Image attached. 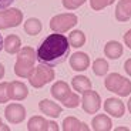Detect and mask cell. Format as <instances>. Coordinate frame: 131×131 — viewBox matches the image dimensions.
<instances>
[{
	"instance_id": "cell-7",
	"label": "cell",
	"mask_w": 131,
	"mask_h": 131,
	"mask_svg": "<svg viewBox=\"0 0 131 131\" xmlns=\"http://www.w3.org/2000/svg\"><path fill=\"white\" fill-rule=\"evenodd\" d=\"M23 21V13L19 9H7L0 12V30L16 27Z\"/></svg>"
},
{
	"instance_id": "cell-1",
	"label": "cell",
	"mask_w": 131,
	"mask_h": 131,
	"mask_svg": "<svg viewBox=\"0 0 131 131\" xmlns=\"http://www.w3.org/2000/svg\"><path fill=\"white\" fill-rule=\"evenodd\" d=\"M70 43L69 39L61 33H53L41 41L36 54L37 60L41 64H46L49 67H56L61 64L67 56L70 54Z\"/></svg>"
},
{
	"instance_id": "cell-14",
	"label": "cell",
	"mask_w": 131,
	"mask_h": 131,
	"mask_svg": "<svg viewBox=\"0 0 131 131\" xmlns=\"http://www.w3.org/2000/svg\"><path fill=\"white\" fill-rule=\"evenodd\" d=\"M115 19L118 21H128L131 19V0H120L115 7Z\"/></svg>"
},
{
	"instance_id": "cell-9",
	"label": "cell",
	"mask_w": 131,
	"mask_h": 131,
	"mask_svg": "<svg viewBox=\"0 0 131 131\" xmlns=\"http://www.w3.org/2000/svg\"><path fill=\"white\" fill-rule=\"evenodd\" d=\"M4 115H6L9 123H12V124H19V123H21L26 118V108L21 104L13 103V104H9L4 108Z\"/></svg>"
},
{
	"instance_id": "cell-28",
	"label": "cell",
	"mask_w": 131,
	"mask_h": 131,
	"mask_svg": "<svg viewBox=\"0 0 131 131\" xmlns=\"http://www.w3.org/2000/svg\"><path fill=\"white\" fill-rule=\"evenodd\" d=\"M124 43H125V46H128L131 49V30H128L124 34Z\"/></svg>"
},
{
	"instance_id": "cell-31",
	"label": "cell",
	"mask_w": 131,
	"mask_h": 131,
	"mask_svg": "<svg viewBox=\"0 0 131 131\" xmlns=\"http://www.w3.org/2000/svg\"><path fill=\"white\" fill-rule=\"evenodd\" d=\"M0 130H9V127L3 125V123H2V118H0Z\"/></svg>"
},
{
	"instance_id": "cell-33",
	"label": "cell",
	"mask_w": 131,
	"mask_h": 131,
	"mask_svg": "<svg viewBox=\"0 0 131 131\" xmlns=\"http://www.w3.org/2000/svg\"><path fill=\"white\" fill-rule=\"evenodd\" d=\"M127 104H128V111L131 113V98H130V100H128V103H127Z\"/></svg>"
},
{
	"instance_id": "cell-25",
	"label": "cell",
	"mask_w": 131,
	"mask_h": 131,
	"mask_svg": "<svg viewBox=\"0 0 131 131\" xmlns=\"http://www.w3.org/2000/svg\"><path fill=\"white\" fill-rule=\"evenodd\" d=\"M85 3V0H63V6L67 10H74L77 7L83 6Z\"/></svg>"
},
{
	"instance_id": "cell-30",
	"label": "cell",
	"mask_w": 131,
	"mask_h": 131,
	"mask_svg": "<svg viewBox=\"0 0 131 131\" xmlns=\"http://www.w3.org/2000/svg\"><path fill=\"white\" fill-rule=\"evenodd\" d=\"M4 77V67H3V64L0 63V80Z\"/></svg>"
},
{
	"instance_id": "cell-11",
	"label": "cell",
	"mask_w": 131,
	"mask_h": 131,
	"mask_svg": "<svg viewBox=\"0 0 131 131\" xmlns=\"http://www.w3.org/2000/svg\"><path fill=\"white\" fill-rule=\"evenodd\" d=\"M7 95H9L10 100H17V101H21L29 95V90H27V85L21 81H12L7 83Z\"/></svg>"
},
{
	"instance_id": "cell-10",
	"label": "cell",
	"mask_w": 131,
	"mask_h": 131,
	"mask_svg": "<svg viewBox=\"0 0 131 131\" xmlns=\"http://www.w3.org/2000/svg\"><path fill=\"white\" fill-rule=\"evenodd\" d=\"M27 130L29 131H47V130L57 131L59 125L54 121H47L46 118L40 117V115H34L27 123Z\"/></svg>"
},
{
	"instance_id": "cell-17",
	"label": "cell",
	"mask_w": 131,
	"mask_h": 131,
	"mask_svg": "<svg viewBox=\"0 0 131 131\" xmlns=\"http://www.w3.org/2000/svg\"><path fill=\"white\" fill-rule=\"evenodd\" d=\"M64 131H89V125L77 120L75 117H66L63 121Z\"/></svg>"
},
{
	"instance_id": "cell-13",
	"label": "cell",
	"mask_w": 131,
	"mask_h": 131,
	"mask_svg": "<svg viewBox=\"0 0 131 131\" xmlns=\"http://www.w3.org/2000/svg\"><path fill=\"white\" fill-rule=\"evenodd\" d=\"M70 66L75 71H84L90 66V57L83 51H77L70 57Z\"/></svg>"
},
{
	"instance_id": "cell-23",
	"label": "cell",
	"mask_w": 131,
	"mask_h": 131,
	"mask_svg": "<svg viewBox=\"0 0 131 131\" xmlns=\"http://www.w3.org/2000/svg\"><path fill=\"white\" fill-rule=\"evenodd\" d=\"M93 71H94L95 75H100V77L105 75L108 71V63L104 59H97L93 63Z\"/></svg>"
},
{
	"instance_id": "cell-19",
	"label": "cell",
	"mask_w": 131,
	"mask_h": 131,
	"mask_svg": "<svg viewBox=\"0 0 131 131\" xmlns=\"http://www.w3.org/2000/svg\"><path fill=\"white\" fill-rule=\"evenodd\" d=\"M20 46H21V40H20L19 36L16 34H10L4 39L3 43V49L6 50L9 54H16V53L20 51Z\"/></svg>"
},
{
	"instance_id": "cell-4",
	"label": "cell",
	"mask_w": 131,
	"mask_h": 131,
	"mask_svg": "<svg viewBox=\"0 0 131 131\" xmlns=\"http://www.w3.org/2000/svg\"><path fill=\"white\" fill-rule=\"evenodd\" d=\"M104 84L108 91H113L115 94L121 95V97H127L131 93V81L118 73L108 74L104 80Z\"/></svg>"
},
{
	"instance_id": "cell-32",
	"label": "cell",
	"mask_w": 131,
	"mask_h": 131,
	"mask_svg": "<svg viewBox=\"0 0 131 131\" xmlns=\"http://www.w3.org/2000/svg\"><path fill=\"white\" fill-rule=\"evenodd\" d=\"M3 43H4V40H3V37H2V34H0V51L3 49Z\"/></svg>"
},
{
	"instance_id": "cell-12",
	"label": "cell",
	"mask_w": 131,
	"mask_h": 131,
	"mask_svg": "<svg viewBox=\"0 0 131 131\" xmlns=\"http://www.w3.org/2000/svg\"><path fill=\"white\" fill-rule=\"evenodd\" d=\"M104 110L114 118H120L124 115L125 107L124 103L118 98H107L104 103Z\"/></svg>"
},
{
	"instance_id": "cell-29",
	"label": "cell",
	"mask_w": 131,
	"mask_h": 131,
	"mask_svg": "<svg viewBox=\"0 0 131 131\" xmlns=\"http://www.w3.org/2000/svg\"><path fill=\"white\" fill-rule=\"evenodd\" d=\"M124 70H125V73H127L128 75H131V59H128L127 61H125V64H124Z\"/></svg>"
},
{
	"instance_id": "cell-18",
	"label": "cell",
	"mask_w": 131,
	"mask_h": 131,
	"mask_svg": "<svg viewBox=\"0 0 131 131\" xmlns=\"http://www.w3.org/2000/svg\"><path fill=\"white\" fill-rule=\"evenodd\" d=\"M123 51H124L123 44L118 41H108L104 47V54L111 60H117L118 57H121Z\"/></svg>"
},
{
	"instance_id": "cell-24",
	"label": "cell",
	"mask_w": 131,
	"mask_h": 131,
	"mask_svg": "<svg viewBox=\"0 0 131 131\" xmlns=\"http://www.w3.org/2000/svg\"><path fill=\"white\" fill-rule=\"evenodd\" d=\"M115 0H90V6L93 10H103L107 6L113 4Z\"/></svg>"
},
{
	"instance_id": "cell-16",
	"label": "cell",
	"mask_w": 131,
	"mask_h": 131,
	"mask_svg": "<svg viewBox=\"0 0 131 131\" xmlns=\"http://www.w3.org/2000/svg\"><path fill=\"white\" fill-rule=\"evenodd\" d=\"M91 125H93V130H95V131H110L113 128L111 118L105 114L95 115L91 121Z\"/></svg>"
},
{
	"instance_id": "cell-6",
	"label": "cell",
	"mask_w": 131,
	"mask_h": 131,
	"mask_svg": "<svg viewBox=\"0 0 131 131\" xmlns=\"http://www.w3.org/2000/svg\"><path fill=\"white\" fill-rule=\"evenodd\" d=\"M77 24V16L73 13L57 14L50 20V29L54 33H64Z\"/></svg>"
},
{
	"instance_id": "cell-26",
	"label": "cell",
	"mask_w": 131,
	"mask_h": 131,
	"mask_svg": "<svg viewBox=\"0 0 131 131\" xmlns=\"http://www.w3.org/2000/svg\"><path fill=\"white\" fill-rule=\"evenodd\" d=\"M10 98L7 95V83H0V103H7Z\"/></svg>"
},
{
	"instance_id": "cell-27",
	"label": "cell",
	"mask_w": 131,
	"mask_h": 131,
	"mask_svg": "<svg viewBox=\"0 0 131 131\" xmlns=\"http://www.w3.org/2000/svg\"><path fill=\"white\" fill-rule=\"evenodd\" d=\"M14 0H0V10H4L13 3Z\"/></svg>"
},
{
	"instance_id": "cell-2",
	"label": "cell",
	"mask_w": 131,
	"mask_h": 131,
	"mask_svg": "<svg viewBox=\"0 0 131 131\" xmlns=\"http://www.w3.org/2000/svg\"><path fill=\"white\" fill-rule=\"evenodd\" d=\"M37 60V54L33 47H23L20 49L17 61L14 64V73L21 79H29L34 70V63Z\"/></svg>"
},
{
	"instance_id": "cell-20",
	"label": "cell",
	"mask_w": 131,
	"mask_h": 131,
	"mask_svg": "<svg viewBox=\"0 0 131 131\" xmlns=\"http://www.w3.org/2000/svg\"><path fill=\"white\" fill-rule=\"evenodd\" d=\"M71 85L77 93H84L91 89V80L85 75H77L71 80Z\"/></svg>"
},
{
	"instance_id": "cell-21",
	"label": "cell",
	"mask_w": 131,
	"mask_h": 131,
	"mask_svg": "<svg viewBox=\"0 0 131 131\" xmlns=\"http://www.w3.org/2000/svg\"><path fill=\"white\" fill-rule=\"evenodd\" d=\"M69 43L71 47H75V49H79V47H83L85 43V36L84 33L80 31V30H74L69 34Z\"/></svg>"
},
{
	"instance_id": "cell-34",
	"label": "cell",
	"mask_w": 131,
	"mask_h": 131,
	"mask_svg": "<svg viewBox=\"0 0 131 131\" xmlns=\"http://www.w3.org/2000/svg\"><path fill=\"white\" fill-rule=\"evenodd\" d=\"M123 130L127 131V128H125V127H120V128H117V131H123Z\"/></svg>"
},
{
	"instance_id": "cell-5",
	"label": "cell",
	"mask_w": 131,
	"mask_h": 131,
	"mask_svg": "<svg viewBox=\"0 0 131 131\" xmlns=\"http://www.w3.org/2000/svg\"><path fill=\"white\" fill-rule=\"evenodd\" d=\"M54 75H56V73H54V70L51 67L40 63V66L34 67L33 73L30 74L29 83L34 89H40L43 85H46L47 83H50L51 80H54Z\"/></svg>"
},
{
	"instance_id": "cell-22",
	"label": "cell",
	"mask_w": 131,
	"mask_h": 131,
	"mask_svg": "<svg viewBox=\"0 0 131 131\" xmlns=\"http://www.w3.org/2000/svg\"><path fill=\"white\" fill-rule=\"evenodd\" d=\"M24 31L27 33V34H30V36H36V34H39L40 31H41V23H40L39 19H29L24 23Z\"/></svg>"
},
{
	"instance_id": "cell-3",
	"label": "cell",
	"mask_w": 131,
	"mask_h": 131,
	"mask_svg": "<svg viewBox=\"0 0 131 131\" xmlns=\"http://www.w3.org/2000/svg\"><path fill=\"white\" fill-rule=\"evenodd\" d=\"M51 95L56 100H59L60 103H63V105L67 108H75L80 104V98L79 95L73 93L70 90L69 84L64 81H56L51 85Z\"/></svg>"
},
{
	"instance_id": "cell-8",
	"label": "cell",
	"mask_w": 131,
	"mask_h": 131,
	"mask_svg": "<svg viewBox=\"0 0 131 131\" xmlns=\"http://www.w3.org/2000/svg\"><path fill=\"white\" fill-rule=\"evenodd\" d=\"M100 104H101V100H100V94L97 91H93L91 89L87 90V91L83 93V98H81V105L83 110L89 114H95V113L100 110Z\"/></svg>"
},
{
	"instance_id": "cell-15",
	"label": "cell",
	"mask_w": 131,
	"mask_h": 131,
	"mask_svg": "<svg viewBox=\"0 0 131 131\" xmlns=\"http://www.w3.org/2000/svg\"><path fill=\"white\" fill-rule=\"evenodd\" d=\"M39 108L43 114L49 115V117H54L57 118L60 114H61V107L56 103L50 101V100H41L39 103Z\"/></svg>"
}]
</instances>
